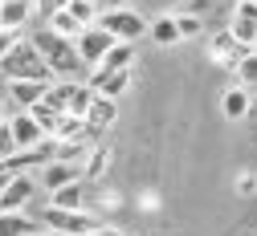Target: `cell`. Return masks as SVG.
<instances>
[{
	"mask_svg": "<svg viewBox=\"0 0 257 236\" xmlns=\"http://www.w3.org/2000/svg\"><path fill=\"white\" fill-rule=\"evenodd\" d=\"M229 33H233V41L241 45V49H257V9L249 5V0H237V9H233V17H229Z\"/></svg>",
	"mask_w": 257,
	"mask_h": 236,
	"instance_id": "8992f818",
	"label": "cell"
},
{
	"mask_svg": "<svg viewBox=\"0 0 257 236\" xmlns=\"http://www.w3.org/2000/svg\"><path fill=\"white\" fill-rule=\"evenodd\" d=\"M29 114H33V122H37V126H41L45 134H53V126H57V118H61V114H53V110H49L45 102H37L33 110H29Z\"/></svg>",
	"mask_w": 257,
	"mask_h": 236,
	"instance_id": "4316f807",
	"label": "cell"
},
{
	"mask_svg": "<svg viewBox=\"0 0 257 236\" xmlns=\"http://www.w3.org/2000/svg\"><path fill=\"white\" fill-rule=\"evenodd\" d=\"M74 86H78V82H57V78H53V82L45 86V98H41V102H45L53 114H66V110H70V94H74Z\"/></svg>",
	"mask_w": 257,
	"mask_h": 236,
	"instance_id": "44dd1931",
	"label": "cell"
},
{
	"mask_svg": "<svg viewBox=\"0 0 257 236\" xmlns=\"http://www.w3.org/2000/svg\"><path fill=\"white\" fill-rule=\"evenodd\" d=\"M172 17H176L180 41H192V37H200V33H204V21H200V17H188V13H172Z\"/></svg>",
	"mask_w": 257,
	"mask_h": 236,
	"instance_id": "d4e9b609",
	"label": "cell"
},
{
	"mask_svg": "<svg viewBox=\"0 0 257 236\" xmlns=\"http://www.w3.org/2000/svg\"><path fill=\"white\" fill-rule=\"evenodd\" d=\"M0 78L5 82H41V86H49L53 82V74H49V65L41 61V53L29 45V37L0 61Z\"/></svg>",
	"mask_w": 257,
	"mask_h": 236,
	"instance_id": "7a4b0ae2",
	"label": "cell"
},
{
	"mask_svg": "<svg viewBox=\"0 0 257 236\" xmlns=\"http://www.w3.org/2000/svg\"><path fill=\"white\" fill-rule=\"evenodd\" d=\"M33 5H37V17H41V21H49L53 13H66L70 0H33Z\"/></svg>",
	"mask_w": 257,
	"mask_h": 236,
	"instance_id": "f1b7e54d",
	"label": "cell"
},
{
	"mask_svg": "<svg viewBox=\"0 0 257 236\" xmlns=\"http://www.w3.org/2000/svg\"><path fill=\"white\" fill-rule=\"evenodd\" d=\"M90 5H102V0H90Z\"/></svg>",
	"mask_w": 257,
	"mask_h": 236,
	"instance_id": "8d00e7d4",
	"label": "cell"
},
{
	"mask_svg": "<svg viewBox=\"0 0 257 236\" xmlns=\"http://www.w3.org/2000/svg\"><path fill=\"white\" fill-rule=\"evenodd\" d=\"M245 53H249V49H241V45L233 41L229 29H220V33H212V37H208V57H212L216 65H224V70H237Z\"/></svg>",
	"mask_w": 257,
	"mask_h": 236,
	"instance_id": "30bf717a",
	"label": "cell"
},
{
	"mask_svg": "<svg viewBox=\"0 0 257 236\" xmlns=\"http://www.w3.org/2000/svg\"><path fill=\"white\" fill-rule=\"evenodd\" d=\"M237 86H245V90L257 86V49L241 57V65H237Z\"/></svg>",
	"mask_w": 257,
	"mask_h": 236,
	"instance_id": "484cf974",
	"label": "cell"
},
{
	"mask_svg": "<svg viewBox=\"0 0 257 236\" xmlns=\"http://www.w3.org/2000/svg\"><path fill=\"white\" fill-rule=\"evenodd\" d=\"M29 45L41 53V61L49 65V74H53L57 82H78V78L86 74V65H82L78 53H74V41H61L57 33H49L45 25L29 33Z\"/></svg>",
	"mask_w": 257,
	"mask_h": 236,
	"instance_id": "6da1fadb",
	"label": "cell"
},
{
	"mask_svg": "<svg viewBox=\"0 0 257 236\" xmlns=\"http://www.w3.org/2000/svg\"><path fill=\"white\" fill-rule=\"evenodd\" d=\"M21 41H25V33H9V29H0V61H5Z\"/></svg>",
	"mask_w": 257,
	"mask_h": 236,
	"instance_id": "83f0119b",
	"label": "cell"
},
{
	"mask_svg": "<svg viewBox=\"0 0 257 236\" xmlns=\"http://www.w3.org/2000/svg\"><path fill=\"white\" fill-rule=\"evenodd\" d=\"M41 224L29 212H0V236H37Z\"/></svg>",
	"mask_w": 257,
	"mask_h": 236,
	"instance_id": "ac0fdd59",
	"label": "cell"
},
{
	"mask_svg": "<svg viewBox=\"0 0 257 236\" xmlns=\"http://www.w3.org/2000/svg\"><path fill=\"white\" fill-rule=\"evenodd\" d=\"M237 191H241V195H253V191H257V179H253V175L245 171V175L237 179Z\"/></svg>",
	"mask_w": 257,
	"mask_h": 236,
	"instance_id": "1f68e13d",
	"label": "cell"
},
{
	"mask_svg": "<svg viewBox=\"0 0 257 236\" xmlns=\"http://www.w3.org/2000/svg\"><path fill=\"white\" fill-rule=\"evenodd\" d=\"M33 21H37V5L33 0H0V29L25 33Z\"/></svg>",
	"mask_w": 257,
	"mask_h": 236,
	"instance_id": "9c48e42d",
	"label": "cell"
},
{
	"mask_svg": "<svg viewBox=\"0 0 257 236\" xmlns=\"http://www.w3.org/2000/svg\"><path fill=\"white\" fill-rule=\"evenodd\" d=\"M9 179H13L9 171H0V195H5V187H9Z\"/></svg>",
	"mask_w": 257,
	"mask_h": 236,
	"instance_id": "e575fe53",
	"label": "cell"
},
{
	"mask_svg": "<svg viewBox=\"0 0 257 236\" xmlns=\"http://www.w3.org/2000/svg\"><path fill=\"white\" fill-rule=\"evenodd\" d=\"M208 9H212V0H188V5H184L180 13H188V17H200V21H204V13H208Z\"/></svg>",
	"mask_w": 257,
	"mask_h": 236,
	"instance_id": "4dcf8cb0",
	"label": "cell"
},
{
	"mask_svg": "<svg viewBox=\"0 0 257 236\" xmlns=\"http://www.w3.org/2000/svg\"><path fill=\"white\" fill-rule=\"evenodd\" d=\"M45 29H49V33H57L61 41H78V33H82V25H78L70 13H53V17L45 21Z\"/></svg>",
	"mask_w": 257,
	"mask_h": 236,
	"instance_id": "7402d4cb",
	"label": "cell"
},
{
	"mask_svg": "<svg viewBox=\"0 0 257 236\" xmlns=\"http://www.w3.org/2000/svg\"><path fill=\"white\" fill-rule=\"evenodd\" d=\"M90 130H110L114 122H118V102H110V98H98L94 94V102H90V110H86V118H82Z\"/></svg>",
	"mask_w": 257,
	"mask_h": 236,
	"instance_id": "5bb4252c",
	"label": "cell"
},
{
	"mask_svg": "<svg viewBox=\"0 0 257 236\" xmlns=\"http://www.w3.org/2000/svg\"><path fill=\"white\" fill-rule=\"evenodd\" d=\"M33 195H37V179L33 175H13L5 195H0V212H25Z\"/></svg>",
	"mask_w": 257,
	"mask_h": 236,
	"instance_id": "8fae6325",
	"label": "cell"
},
{
	"mask_svg": "<svg viewBox=\"0 0 257 236\" xmlns=\"http://www.w3.org/2000/svg\"><path fill=\"white\" fill-rule=\"evenodd\" d=\"M94 236H126L122 228H110V224H98V232H94Z\"/></svg>",
	"mask_w": 257,
	"mask_h": 236,
	"instance_id": "d6a6232c",
	"label": "cell"
},
{
	"mask_svg": "<svg viewBox=\"0 0 257 236\" xmlns=\"http://www.w3.org/2000/svg\"><path fill=\"white\" fill-rule=\"evenodd\" d=\"M9 122V106H5V98H0V126Z\"/></svg>",
	"mask_w": 257,
	"mask_h": 236,
	"instance_id": "836d02e7",
	"label": "cell"
},
{
	"mask_svg": "<svg viewBox=\"0 0 257 236\" xmlns=\"http://www.w3.org/2000/svg\"><path fill=\"white\" fill-rule=\"evenodd\" d=\"M17 155V143H13V134H9V126H0V163H9Z\"/></svg>",
	"mask_w": 257,
	"mask_h": 236,
	"instance_id": "f546056e",
	"label": "cell"
},
{
	"mask_svg": "<svg viewBox=\"0 0 257 236\" xmlns=\"http://www.w3.org/2000/svg\"><path fill=\"white\" fill-rule=\"evenodd\" d=\"M5 126H9V134H13L17 151H33L37 143H45V139H49V134H45L37 122H33V114H29V110H13Z\"/></svg>",
	"mask_w": 257,
	"mask_h": 236,
	"instance_id": "52a82bcc",
	"label": "cell"
},
{
	"mask_svg": "<svg viewBox=\"0 0 257 236\" xmlns=\"http://www.w3.org/2000/svg\"><path fill=\"white\" fill-rule=\"evenodd\" d=\"M9 86V98L17 102V110H33L41 98H45V86L41 82H5Z\"/></svg>",
	"mask_w": 257,
	"mask_h": 236,
	"instance_id": "d6986e66",
	"label": "cell"
},
{
	"mask_svg": "<svg viewBox=\"0 0 257 236\" xmlns=\"http://www.w3.org/2000/svg\"><path fill=\"white\" fill-rule=\"evenodd\" d=\"M49 208H57V212H86V183L74 179L66 187H57L49 195Z\"/></svg>",
	"mask_w": 257,
	"mask_h": 236,
	"instance_id": "9a60e30c",
	"label": "cell"
},
{
	"mask_svg": "<svg viewBox=\"0 0 257 236\" xmlns=\"http://www.w3.org/2000/svg\"><path fill=\"white\" fill-rule=\"evenodd\" d=\"M33 179H37V187H45L49 195L57 191V187H66V183H74V179H82V171L74 163H57V159H49L41 171H33Z\"/></svg>",
	"mask_w": 257,
	"mask_h": 236,
	"instance_id": "7c38bea8",
	"label": "cell"
},
{
	"mask_svg": "<svg viewBox=\"0 0 257 236\" xmlns=\"http://www.w3.org/2000/svg\"><path fill=\"white\" fill-rule=\"evenodd\" d=\"M135 53H139L135 45L114 41V45H110V53L102 57V65H98V70H102V74H122V70H135ZM90 74H94V70H90Z\"/></svg>",
	"mask_w": 257,
	"mask_h": 236,
	"instance_id": "e0dca14e",
	"label": "cell"
},
{
	"mask_svg": "<svg viewBox=\"0 0 257 236\" xmlns=\"http://www.w3.org/2000/svg\"><path fill=\"white\" fill-rule=\"evenodd\" d=\"M147 37H151L155 45H164V49L180 45V33H176V17H172V13H168V17H155V21L147 25Z\"/></svg>",
	"mask_w": 257,
	"mask_h": 236,
	"instance_id": "ffe728a7",
	"label": "cell"
},
{
	"mask_svg": "<svg viewBox=\"0 0 257 236\" xmlns=\"http://www.w3.org/2000/svg\"><path fill=\"white\" fill-rule=\"evenodd\" d=\"M110 163H114V151L106 147V143H94L90 151H86V159H82V183H98L106 171H110Z\"/></svg>",
	"mask_w": 257,
	"mask_h": 236,
	"instance_id": "4fadbf2b",
	"label": "cell"
},
{
	"mask_svg": "<svg viewBox=\"0 0 257 236\" xmlns=\"http://www.w3.org/2000/svg\"><path fill=\"white\" fill-rule=\"evenodd\" d=\"M37 224L45 228V232H53V236H94L98 232V216H94L90 208L86 212H57V208H41V216H37Z\"/></svg>",
	"mask_w": 257,
	"mask_h": 236,
	"instance_id": "3957f363",
	"label": "cell"
},
{
	"mask_svg": "<svg viewBox=\"0 0 257 236\" xmlns=\"http://www.w3.org/2000/svg\"><path fill=\"white\" fill-rule=\"evenodd\" d=\"M147 17L135 13V9H114V13H102L98 17V29H106L114 41H126V45H135L139 37H147Z\"/></svg>",
	"mask_w": 257,
	"mask_h": 236,
	"instance_id": "277c9868",
	"label": "cell"
},
{
	"mask_svg": "<svg viewBox=\"0 0 257 236\" xmlns=\"http://www.w3.org/2000/svg\"><path fill=\"white\" fill-rule=\"evenodd\" d=\"M110 45H114V37L106 29H98V25H90V29H82L78 33V41H74V53H78V61L86 65V70H98L102 65V57L110 53Z\"/></svg>",
	"mask_w": 257,
	"mask_h": 236,
	"instance_id": "5b68a950",
	"label": "cell"
},
{
	"mask_svg": "<svg viewBox=\"0 0 257 236\" xmlns=\"http://www.w3.org/2000/svg\"><path fill=\"white\" fill-rule=\"evenodd\" d=\"M90 102H94V90L86 86V82H78L74 86V94H70V118H86V110H90Z\"/></svg>",
	"mask_w": 257,
	"mask_h": 236,
	"instance_id": "603a6c76",
	"label": "cell"
},
{
	"mask_svg": "<svg viewBox=\"0 0 257 236\" xmlns=\"http://www.w3.org/2000/svg\"><path fill=\"white\" fill-rule=\"evenodd\" d=\"M131 82H135V70H122V74H102V70H94V74L86 78V86L98 94V98H110V102H118V98L131 90Z\"/></svg>",
	"mask_w": 257,
	"mask_h": 236,
	"instance_id": "ba28073f",
	"label": "cell"
},
{
	"mask_svg": "<svg viewBox=\"0 0 257 236\" xmlns=\"http://www.w3.org/2000/svg\"><path fill=\"white\" fill-rule=\"evenodd\" d=\"M249 5H253V9H257V0H249Z\"/></svg>",
	"mask_w": 257,
	"mask_h": 236,
	"instance_id": "74e56055",
	"label": "cell"
},
{
	"mask_svg": "<svg viewBox=\"0 0 257 236\" xmlns=\"http://www.w3.org/2000/svg\"><path fill=\"white\" fill-rule=\"evenodd\" d=\"M66 13L82 25V29H90V25H98V5H90V0H70L66 5Z\"/></svg>",
	"mask_w": 257,
	"mask_h": 236,
	"instance_id": "cb8c5ba5",
	"label": "cell"
},
{
	"mask_svg": "<svg viewBox=\"0 0 257 236\" xmlns=\"http://www.w3.org/2000/svg\"><path fill=\"white\" fill-rule=\"evenodd\" d=\"M253 110V98H249V90L245 86H229L220 94V114L229 118V122H237V118H245Z\"/></svg>",
	"mask_w": 257,
	"mask_h": 236,
	"instance_id": "2e32d148",
	"label": "cell"
},
{
	"mask_svg": "<svg viewBox=\"0 0 257 236\" xmlns=\"http://www.w3.org/2000/svg\"><path fill=\"white\" fill-rule=\"evenodd\" d=\"M37 236H53V232H45V228H41V232H37Z\"/></svg>",
	"mask_w": 257,
	"mask_h": 236,
	"instance_id": "d590c367",
	"label": "cell"
}]
</instances>
